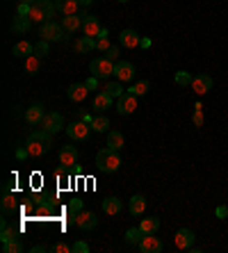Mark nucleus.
<instances>
[{"label": "nucleus", "mask_w": 228, "mask_h": 253, "mask_svg": "<svg viewBox=\"0 0 228 253\" xmlns=\"http://www.w3.org/2000/svg\"><path fill=\"white\" fill-rule=\"evenodd\" d=\"M53 146V135L46 132V130H37V132H30L28 139H25V148L30 151L32 158H41L46 155Z\"/></svg>", "instance_id": "obj_1"}, {"label": "nucleus", "mask_w": 228, "mask_h": 253, "mask_svg": "<svg viewBox=\"0 0 228 253\" xmlns=\"http://www.w3.org/2000/svg\"><path fill=\"white\" fill-rule=\"evenodd\" d=\"M96 167L103 173H114L121 167V155L119 151H112V148H100L96 153Z\"/></svg>", "instance_id": "obj_2"}, {"label": "nucleus", "mask_w": 228, "mask_h": 253, "mask_svg": "<svg viewBox=\"0 0 228 253\" xmlns=\"http://www.w3.org/2000/svg\"><path fill=\"white\" fill-rule=\"evenodd\" d=\"M39 37H41L43 41L57 43V41H62L66 34H64L62 23H53V21H46V23H41V28H39Z\"/></svg>", "instance_id": "obj_3"}, {"label": "nucleus", "mask_w": 228, "mask_h": 253, "mask_svg": "<svg viewBox=\"0 0 228 253\" xmlns=\"http://www.w3.org/2000/svg\"><path fill=\"white\" fill-rule=\"evenodd\" d=\"M89 73L96 75L98 80H107L110 75H114V62H110L107 57H96L89 64Z\"/></svg>", "instance_id": "obj_4"}, {"label": "nucleus", "mask_w": 228, "mask_h": 253, "mask_svg": "<svg viewBox=\"0 0 228 253\" xmlns=\"http://www.w3.org/2000/svg\"><path fill=\"white\" fill-rule=\"evenodd\" d=\"M66 130V135H68V139H73V142H87L89 139V135H92L94 130H92V126L87 124V121H73V124H68V128H64Z\"/></svg>", "instance_id": "obj_5"}, {"label": "nucleus", "mask_w": 228, "mask_h": 253, "mask_svg": "<svg viewBox=\"0 0 228 253\" xmlns=\"http://www.w3.org/2000/svg\"><path fill=\"white\" fill-rule=\"evenodd\" d=\"M41 128L46 130V132H50V135H55V132L66 128V126H64V117L60 112H46V117H43V121H41Z\"/></svg>", "instance_id": "obj_6"}, {"label": "nucleus", "mask_w": 228, "mask_h": 253, "mask_svg": "<svg viewBox=\"0 0 228 253\" xmlns=\"http://www.w3.org/2000/svg\"><path fill=\"white\" fill-rule=\"evenodd\" d=\"M135 110H137V96L135 94L126 92L121 98H117V112L121 114V117H128V114H132Z\"/></svg>", "instance_id": "obj_7"}, {"label": "nucleus", "mask_w": 228, "mask_h": 253, "mask_svg": "<svg viewBox=\"0 0 228 253\" xmlns=\"http://www.w3.org/2000/svg\"><path fill=\"white\" fill-rule=\"evenodd\" d=\"M96 223H98V217L96 212H87V210H80L75 215V226L80 230H92L96 228Z\"/></svg>", "instance_id": "obj_8"}, {"label": "nucleus", "mask_w": 228, "mask_h": 253, "mask_svg": "<svg viewBox=\"0 0 228 253\" xmlns=\"http://www.w3.org/2000/svg\"><path fill=\"white\" fill-rule=\"evenodd\" d=\"M137 247H139V251L142 253H160L162 251V240L160 237H155V233L153 235H144Z\"/></svg>", "instance_id": "obj_9"}, {"label": "nucleus", "mask_w": 228, "mask_h": 253, "mask_svg": "<svg viewBox=\"0 0 228 253\" xmlns=\"http://www.w3.org/2000/svg\"><path fill=\"white\" fill-rule=\"evenodd\" d=\"M194 233H192L190 228H180L178 233H176V237H173V244L180 249V251H190L192 247H194Z\"/></svg>", "instance_id": "obj_10"}, {"label": "nucleus", "mask_w": 228, "mask_h": 253, "mask_svg": "<svg viewBox=\"0 0 228 253\" xmlns=\"http://www.w3.org/2000/svg\"><path fill=\"white\" fill-rule=\"evenodd\" d=\"M103 30V25H100V21L96 19V16H89V14H85V19H82V34L85 37H98V32Z\"/></svg>", "instance_id": "obj_11"}, {"label": "nucleus", "mask_w": 228, "mask_h": 253, "mask_svg": "<svg viewBox=\"0 0 228 253\" xmlns=\"http://www.w3.org/2000/svg\"><path fill=\"white\" fill-rule=\"evenodd\" d=\"M212 85H215V80H212V78H210L208 73H198L196 78L192 80V85H190V87L198 94V96H203V94H208L210 89H212Z\"/></svg>", "instance_id": "obj_12"}, {"label": "nucleus", "mask_w": 228, "mask_h": 253, "mask_svg": "<svg viewBox=\"0 0 228 253\" xmlns=\"http://www.w3.org/2000/svg\"><path fill=\"white\" fill-rule=\"evenodd\" d=\"M114 75L119 82H130L135 80V66L130 62H117L114 64Z\"/></svg>", "instance_id": "obj_13"}, {"label": "nucleus", "mask_w": 228, "mask_h": 253, "mask_svg": "<svg viewBox=\"0 0 228 253\" xmlns=\"http://www.w3.org/2000/svg\"><path fill=\"white\" fill-rule=\"evenodd\" d=\"M57 12H62L64 16H75L78 9H80V2L78 0H53Z\"/></svg>", "instance_id": "obj_14"}, {"label": "nucleus", "mask_w": 228, "mask_h": 253, "mask_svg": "<svg viewBox=\"0 0 228 253\" xmlns=\"http://www.w3.org/2000/svg\"><path fill=\"white\" fill-rule=\"evenodd\" d=\"M119 41H121L124 48H137V46L142 43V37H139V32L137 30H121Z\"/></svg>", "instance_id": "obj_15"}, {"label": "nucleus", "mask_w": 228, "mask_h": 253, "mask_svg": "<svg viewBox=\"0 0 228 253\" xmlns=\"http://www.w3.org/2000/svg\"><path fill=\"white\" fill-rule=\"evenodd\" d=\"M43 117H46V112H43V105H41V103H34L32 107H28V110H25V121H28L30 126L41 124Z\"/></svg>", "instance_id": "obj_16"}, {"label": "nucleus", "mask_w": 228, "mask_h": 253, "mask_svg": "<svg viewBox=\"0 0 228 253\" xmlns=\"http://www.w3.org/2000/svg\"><path fill=\"white\" fill-rule=\"evenodd\" d=\"M87 94H89V89H87L85 82H75V85L68 87L66 96H68V100H73V103H82V100L87 98Z\"/></svg>", "instance_id": "obj_17"}, {"label": "nucleus", "mask_w": 228, "mask_h": 253, "mask_svg": "<svg viewBox=\"0 0 228 253\" xmlns=\"http://www.w3.org/2000/svg\"><path fill=\"white\" fill-rule=\"evenodd\" d=\"M82 19H85V14H75V16H64V19H62V28H64V32H68V34H75L78 30H82Z\"/></svg>", "instance_id": "obj_18"}, {"label": "nucleus", "mask_w": 228, "mask_h": 253, "mask_svg": "<svg viewBox=\"0 0 228 253\" xmlns=\"http://www.w3.org/2000/svg\"><path fill=\"white\" fill-rule=\"evenodd\" d=\"M60 162H62V164H66V167H73L75 162H78V148L71 146V144L62 146V148H60Z\"/></svg>", "instance_id": "obj_19"}, {"label": "nucleus", "mask_w": 228, "mask_h": 253, "mask_svg": "<svg viewBox=\"0 0 228 253\" xmlns=\"http://www.w3.org/2000/svg\"><path fill=\"white\" fill-rule=\"evenodd\" d=\"M112 100H114V98H112L110 94L103 89V92H98L96 96H94L92 107H94L96 112H105V110H110V107H112Z\"/></svg>", "instance_id": "obj_20"}, {"label": "nucleus", "mask_w": 228, "mask_h": 253, "mask_svg": "<svg viewBox=\"0 0 228 253\" xmlns=\"http://www.w3.org/2000/svg\"><path fill=\"white\" fill-rule=\"evenodd\" d=\"M128 210L132 217H142L144 210H146V198H144L142 194H135V196L128 201Z\"/></svg>", "instance_id": "obj_21"}, {"label": "nucleus", "mask_w": 228, "mask_h": 253, "mask_svg": "<svg viewBox=\"0 0 228 253\" xmlns=\"http://www.w3.org/2000/svg\"><path fill=\"white\" fill-rule=\"evenodd\" d=\"M124 210V201H121V198H117V196H107L103 201V212L105 215H119V212Z\"/></svg>", "instance_id": "obj_22"}, {"label": "nucleus", "mask_w": 228, "mask_h": 253, "mask_svg": "<svg viewBox=\"0 0 228 253\" xmlns=\"http://www.w3.org/2000/svg\"><path fill=\"white\" fill-rule=\"evenodd\" d=\"M139 230H142L144 235H153L160 230V219L158 217H146V219H142V223H139Z\"/></svg>", "instance_id": "obj_23"}, {"label": "nucleus", "mask_w": 228, "mask_h": 253, "mask_svg": "<svg viewBox=\"0 0 228 253\" xmlns=\"http://www.w3.org/2000/svg\"><path fill=\"white\" fill-rule=\"evenodd\" d=\"M30 28H32V19H30V16H21V14H16V19L12 21V30L19 32V34H25Z\"/></svg>", "instance_id": "obj_24"}, {"label": "nucleus", "mask_w": 228, "mask_h": 253, "mask_svg": "<svg viewBox=\"0 0 228 253\" xmlns=\"http://www.w3.org/2000/svg\"><path fill=\"white\" fill-rule=\"evenodd\" d=\"M107 148L121 151V148H124V132H119V130H107Z\"/></svg>", "instance_id": "obj_25"}, {"label": "nucleus", "mask_w": 228, "mask_h": 253, "mask_svg": "<svg viewBox=\"0 0 228 253\" xmlns=\"http://www.w3.org/2000/svg\"><path fill=\"white\" fill-rule=\"evenodd\" d=\"M12 55H14V57H30V55H34V46H32L30 41H19V43H14Z\"/></svg>", "instance_id": "obj_26"}, {"label": "nucleus", "mask_w": 228, "mask_h": 253, "mask_svg": "<svg viewBox=\"0 0 228 253\" xmlns=\"http://www.w3.org/2000/svg\"><path fill=\"white\" fill-rule=\"evenodd\" d=\"M73 48L78 50V53H89V50L96 48V39L94 37H80L73 43Z\"/></svg>", "instance_id": "obj_27"}, {"label": "nucleus", "mask_w": 228, "mask_h": 253, "mask_svg": "<svg viewBox=\"0 0 228 253\" xmlns=\"http://www.w3.org/2000/svg\"><path fill=\"white\" fill-rule=\"evenodd\" d=\"M89 126H92L94 132H105V130L110 128V119L105 117V114H96V117L92 119V124H89Z\"/></svg>", "instance_id": "obj_28"}, {"label": "nucleus", "mask_w": 228, "mask_h": 253, "mask_svg": "<svg viewBox=\"0 0 228 253\" xmlns=\"http://www.w3.org/2000/svg\"><path fill=\"white\" fill-rule=\"evenodd\" d=\"M105 92L110 94L112 98H121V96H124V82H105Z\"/></svg>", "instance_id": "obj_29"}, {"label": "nucleus", "mask_w": 228, "mask_h": 253, "mask_svg": "<svg viewBox=\"0 0 228 253\" xmlns=\"http://www.w3.org/2000/svg\"><path fill=\"white\" fill-rule=\"evenodd\" d=\"M96 48L98 50H110L112 46H110V32H107V28H103V30L98 32V37H96Z\"/></svg>", "instance_id": "obj_30"}, {"label": "nucleus", "mask_w": 228, "mask_h": 253, "mask_svg": "<svg viewBox=\"0 0 228 253\" xmlns=\"http://www.w3.org/2000/svg\"><path fill=\"white\" fill-rule=\"evenodd\" d=\"M30 19H32V23H46V14H43V9H41V5L39 2H32V9H30Z\"/></svg>", "instance_id": "obj_31"}, {"label": "nucleus", "mask_w": 228, "mask_h": 253, "mask_svg": "<svg viewBox=\"0 0 228 253\" xmlns=\"http://www.w3.org/2000/svg\"><path fill=\"white\" fill-rule=\"evenodd\" d=\"M2 212H14L16 208H19V201H16V196H12V194H2Z\"/></svg>", "instance_id": "obj_32"}, {"label": "nucleus", "mask_w": 228, "mask_h": 253, "mask_svg": "<svg viewBox=\"0 0 228 253\" xmlns=\"http://www.w3.org/2000/svg\"><path fill=\"white\" fill-rule=\"evenodd\" d=\"M148 89H151V82L142 80V82H135V85L130 87V89H126V92L135 94V96H144V94H148Z\"/></svg>", "instance_id": "obj_33"}, {"label": "nucleus", "mask_w": 228, "mask_h": 253, "mask_svg": "<svg viewBox=\"0 0 228 253\" xmlns=\"http://www.w3.org/2000/svg\"><path fill=\"white\" fill-rule=\"evenodd\" d=\"M21 251H23V244L19 242V237H14V240L2 244V253H21Z\"/></svg>", "instance_id": "obj_34"}, {"label": "nucleus", "mask_w": 228, "mask_h": 253, "mask_svg": "<svg viewBox=\"0 0 228 253\" xmlns=\"http://www.w3.org/2000/svg\"><path fill=\"white\" fill-rule=\"evenodd\" d=\"M39 5H41V9H43V14H46V19H53V16H55V5H53V0H37Z\"/></svg>", "instance_id": "obj_35"}, {"label": "nucleus", "mask_w": 228, "mask_h": 253, "mask_svg": "<svg viewBox=\"0 0 228 253\" xmlns=\"http://www.w3.org/2000/svg\"><path fill=\"white\" fill-rule=\"evenodd\" d=\"M142 237H144V233L139 230V226H137V228H130L128 233H126V242H128V244H139Z\"/></svg>", "instance_id": "obj_36"}, {"label": "nucleus", "mask_w": 228, "mask_h": 253, "mask_svg": "<svg viewBox=\"0 0 228 253\" xmlns=\"http://www.w3.org/2000/svg\"><path fill=\"white\" fill-rule=\"evenodd\" d=\"M173 80L178 82L180 87H190V85H192V80H194V78H192V73H187V71H178V73L173 75Z\"/></svg>", "instance_id": "obj_37"}, {"label": "nucleus", "mask_w": 228, "mask_h": 253, "mask_svg": "<svg viewBox=\"0 0 228 253\" xmlns=\"http://www.w3.org/2000/svg\"><path fill=\"white\" fill-rule=\"evenodd\" d=\"M25 68H28V73H32V75L37 73V71H39V57H37V55H30V57H28V62H25Z\"/></svg>", "instance_id": "obj_38"}, {"label": "nucleus", "mask_w": 228, "mask_h": 253, "mask_svg": "<svg viewBox=\"0 0 228 253\" xmlns=\"http://www.w3.org/2000/svg\"><path fill=\"white\" fill-rule=\"evenodd\" d=\"M34 55H37L39 60L48 55V41H43V39H41L39 43H34Z\"/></svg>", "instance_id": "obj_39"}, {"label": "nucleus", "mask_w": 228, "mask_h": 253, "mask_svg": "<svg viewBox=\"0 0 228 253\" xmlns=\"http://www.w3.org/2000/svg\"><path fill=\"white\" fill-rule=\"evenodd\" d=\"M14 237H16V230L14 228H9V226H2V230H0V240H2V244H5V242H9V240H14Z\"/></svg>", "instance_id": "obj_40"}, {"label": "nucleus", "mask_w": 228, "mask_h": 253, "mask_svg": "<svg viewBox=\"0 0 228 253\" xmlns=\"http://www.w3.org/2000/svg\"><path fill=\"white\" fill-rule=\"evenodd\" d=\"M192 121H194V126H196V128H201V126H203V110H201V107H194Z\"/></svg>", "instance_id": "obj_41"}, {"label": "nucleus", "mask_w": 228, "mask_h": 253, "mask_svg": "<svg viewBox=\"0 0 228 253\" xmlns=\"http://www.w3.org/2000/svg\"><path fill=\"white\" fill-rule=\"evenodd\" d=\"M50 251L53 253H68V251H73V247H68V244H64V242H57V244L50 247Z\"/></svg>", "instance_id": "obj_42"}, {"label": "nucleus", "mask_w": 228, "mask_h": 253, "mask_svg": "<svg viewBox=\"0 0 228 253\" xmlns=\"http://www.w3.org/2000/svg\"><path fill=\"white\" fill-rule=\"evenodd\" d=\"M105 57H107L110 62L117 64V62H119V48H114V46H112L110 50H105Z\"/></svg>", "instance_id": "obj_43"}, {"label": "nucleus", "mask_w": 228, "mask_h": 253, "mask_svg": "<svg viewBox=\"0 0 228 253\" xmlns=\"http://www.w3.org/2000/svg\"><path fill=\"white\" fill-rule=\"evenodd\" d=\"M73 253H89V244L87 242H75L73 244Z\"/></svg>", "instance_id": "obj_44"}, {"label": "nucleus", "mask_w": 228, "mask_h": 253, "mask_svg": "<svg viewBox=\"0 0 228 253\" xmlns=\"http://www.w3.org/2000/svg\"><path fill=\"white\" fill-rule=\"evenodd\" d=\"M30 9H32L30 2H19V9H16V14H21V16H30Z\"/></svg>", "instance_id": "obj_45"}, {"label": "nucleus", "mask_w": 228, "mask_h": 253, "mask_svg": "<svg viewBox=\"0 0 228 253\" xmlns=\"http://www.w3.org/2000/svg\"><path fill=\"white\" fill-rule=\"evenodd\" d=\"M87 89H89V92H96V87H98V78H96V75H92V78H87Z\"/></svg>", "instance_id": "obj_46"}, {"label": "nucleus", "mask_w": 228, "mask_h": 253, "mask_svg": "<svg viewBox=\"0 0 228 253\" xmlns=\"http://www.w3.org/2000/svg\"><path fill=\"white\" fill-rule=\"evenodd\" d=\"M80 208H82L80 201H71V203H68V212H71V215H78V212H80Z\"/></svg>", "instance_id": "obj_47"}, {"label": "nucleus", "mask_w": 228, "mask_h": 253, "mask_svg": "<svg viewBox=\"0 0 228 253\" xmlns=\"http://www.w3.org/2000/svg\"><path fill=\"white\" fill-rule=\"evenodd\" d=\"M217 217H219V219H226V217H228V208H226V205H219V208H217Z\"/></svg>", "instance_id": "obj_48"}, {"label": "nucleus", "mask_w": 228, "mask_h": 253, "mask_svg": "<svg viewBox=\"0 0 228 253\" xmlns=\"http://www.w3.org/2000/svg\"><path fill=\"white\" fill-rule=\"evenodd\" d=\"M28 155H30V151H28V148H19V151H16V158H19V160H25Z\"/></svg>", "instance_id": "obj_49"}, {"label": "nucleus", "mask_w": 228, "mask_h": 253, "mask_svg": "<svg viewBox=\"0 0 228 253\" xmlns=\"http://www.w3.org/2000/svg\"><path fill=\"white\" fill-rule=\"evenodd\" d=\"M43 251H50V249L43 247V244H37V247H32V253H43Z\"/></svg>", "instance_id": "obj_50"}, {"label": "nucleus", "mask_w": 228, "mask_h": 253, "mask_svg": "<svg viewBox=\"0 0 228 253\" xmlns=\"http://www.w3.org/2000/svg\"><path fill=\"white\" fill-rule=\"evenodd\" d=\"M80 119H82V121H87V124H92V114H87V112H80Z\"/></svg>", "instance_id": "obj_51"}, {"label": "nucleus", "mask_w": 228, "mask_h": 253, "mask_svg": "<svg viewBox=\"0 0 228 253\" xmlns=\"http://www.w3.org/2000/svg\"><path fill=\"white\" fill-rule=\"evenodd\" d=\"M78 2H80V7H89L94 0H78Z\"/></svg>", "instance_id": "obj_52"}, {"label": "nucleus", "mask_w": 228, "mask_h": 253, "mask_svg": "<svg viewBox=\"0 0 228 253\" xmlns=\"http://www.w3.org/2000/svg\"><path fill=\"white\" fill-rule=\"evenodd\" d=\"M21 2H30V5H32V2H37V0H21Z\"/></svg>", "instance_id": "obj_53"}, {"label": "nucleus", "mask_w": 228, "mask_h": 253, "mask_svg": "<svg viewBox=\"0 0 228 253\" xmlns=\"http://www.w3.org/2000/svg\"><path fill=\"white\" fill-rule=\"evenodd\" d=\"M119 2H128V0H119Z\"/></svg>", "instance_id": "obj_54"}]
</instances>
